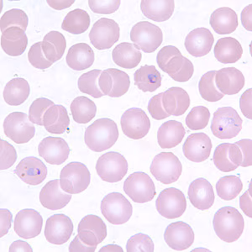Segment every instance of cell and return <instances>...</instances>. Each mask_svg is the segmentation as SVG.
Returning <instances> with one entry per match:
<instances>
[{"label": "cell", "instance_id": "obj_11", "mask_svg": "<svg viewBox=\"0 0 252 252\" xmlns=\"http://www.w3.org/2000/svg\"><path fill=\"white\" fill-rule=\"evenodd\" d=\"M156 207L158 213L164 218L178 219L186 211V197L179 189L168 188L160 192Z\"/></svg>", "mask_w": 252, "mask_h": 252}, {"label": "cell", "instance_id": "obj_55", "mask_svg": "<svg viewBox=\"0 0 252 252\" xmlns=\"http://www.w3.org/2000/svg\"><path fill=\"white\" fill-rule=\"evenodd\" d=\"M12 214L9 209H0V236L3 237L11 228Z\"/></svg>", "mask_w": 252, "mask_h": 252}, {"label": "cell", "instance_id": "obj_44", "mask_svg": "<svg viewBox=\"0 0 252 252\" xmlns=\"http://www.w3.org/2000/svg\"><path fill=\"white\" fill-rule=\"evenodd\" d=\"M29 19L26 12L19 9H12L5 12L0 20V30L3 33L11 27H19L26 32Z\"/></svg>", "mask_w": 252, "mask_h": 252}, {"label": "cell", "instance_id": "obj_49", "mask_svg": "<svg viewBox=\"0 0 252 252\" xmlns=\"http://www.w3.org/2000/svg\"><path fill=\"white\" fill-rule=\"evenodd\" d=\"M28 59L32 66L37 69L49 68L53 63L46 59L43 51H42V41L36 42L30 49L28 52Z\"/></svg>", "mask_w": 252, "mask_h": 252}, {"label": "cell", "instance_id": "obj_33", "mask_svg": "<svg viewBox=\"0 0 252 252\" xmlns=\"http://www.w3.org/2000/svg\"><path fill=\"white\" fill-rule=\"evenodd\" d=\"M209 23L217 34H230L237 29V14L230 8H220L213 12Z\"/></svg>", "mask_w": 252, "mask_h": 252}, {"label": "cell", "instance_id": "obj_1", "mask_svg": "<svg viewBox=\"0 0 252 252\" xmlns=\"http://www.w3.org/2000/svg\"><path fill=\"white\" fill-rule=\"evenodd\" d=\"M213 226L215 234L221 241L232 243L238 241L243 233V216L234 207L226 206L215 213Z\"/></svg>", "mask_w": 252, "mask_h": 252}, {"label": "cell", "instance_id": "obj_27", "mask_svg": "<svg viewBox=\"0 0 252 252\" xmlns=\"http://www.w3.org/2000/svg\"><path fill=\"white\" fill-rule=\"evenodd\" d=\"M28 38L26 32L19 27H11L3 32L1 35V47L6 54L19 57L26 52Z\"/></svg>", "mask_w": 252, "mask_h": 252}, {"label": "cell", "instance_id": "obj_45", "mask_svg": "<svg viewBox=\"0 0 252 252\" xmlns=\"http://www.w3.org/2000/svg\"><path fill=\"white\" fill-rule=\"evenodd\" d=\"M210 112L207 107L196 106L187 115L186 125L192 130L203 129L208 126Z\"/></svg>", "mask_w": 252, "mask_h": 252}, {"label": "cell", "instance_id": "obj_5", "mask_svg": "<svg viewBox=\"0 0 252 252\" xmlns=\"http://www.w3.org/2000/svg\"><path fill=\"white\" fill-rule=\"evenodd\" d=\"M101 212L109 223L123 224L131 218L133 207L121 192H111L101 202Z\"/></svg>", "mask_w": 252, "mask_h": 252}, {"label": "cell", "instance_id": "obj_25", "mask_svg": "<svg viewBox=\"0 0 252 252\" xmlns=\"http://www.w3.org/2000/svg\"><path fill=\"white\" fill-rule=\"evenodd\" d=\"M189 198L196 209L207 210L215 203V192L212 185L205 178L196 179L189 185Z\"/></svg>", "mask_w": 252, "mask_h": 252}, {"label": "cell", "instance_id": "obj_43", "mask_svg": "<svg viewBox=\"0 0 252 252\" xmlns=\"http://www.w3.org/2000/svg\"><path fill=\"white\" fill-rule=\"evenodd\" d=\"M215 73L216 71L214 70L203 75L198 84L201 97L208 102H218L224 96L216 88Z\"/></svg>", "mask_w": 252, "mask_h": 252}, {"label": "cell", "instance_id": "obj_18", "mask_svg": "<svg viewBox=\"0 0 252 252\" xmlns=\"http://www.w3.org/2000/svg\"><path fill=\"white\" fill-rule=\"evenodd\" d=\"M164 239L167 246L175 251H184L191 247L194 241V232L189 224L178 221L166 227Z\"/></svg>", "mask_w": 252, "mask_h": 252}, {"label": "cell", "instance_id": "obj_2", "mask_svg": "<svg viewBox=\"0 0 252 252\" xmlns=\"http://www.w3.org/2000/svg\"><path fill=\"white\" fill-rule=\"evenodd\" d=\"M119 138V129L115 121L103 118L94 121L86 129L84 141L93 152H102L111 148Z\"/></svg>", "mask_w": 252, "mask_h": 252}, {"label": "cell", "instance_id": "obj_24", "mask_svg": "<svg viewBox=\"0 0 252 252\" xmlns=\"http://www.w3.org/2000/svg\"><path fill=\"white\" fill-rule=\"evenodd\" d=\"M215 85L223 95L236 94L245 86V78L239 69L225 67L216 71Z\"/></svg>", "mask_w": 252, "mask_h": 252}, {"label": "cell", "instance_id": "obj_47", "mask_svg": "<svg viewBox=\"0 0 252 252\" xmlns=\"http://www.w3.org/2000/svg\"><path fill=\"white\" fill-rule=\"evenodd\" d=\"M54 103L46 97H40L32 103L29 109V119L32 123L43 126V116L50 107Z\"/></svg>", "mask_w": 252, "mask_h": 252}, {"label": "cell", "instance_id": "obj_39", "mask_svg": "<svg viewBox=\"0 0 252 252\" xmlns=\"http://www.w3.org/2000/svg\"><path fill=\"white\" fill-rule=\"evenodd\" d=\"M71 111L75 122L87 124L92 121L97 113V106L89 97L79 96L71 103Z\"/></svg>", "mask_w": 252, "mask_h": 252}, {"label": "cell", "instance_id": "obj_7", "mask_svg": "<svg viewBox=\"0 0 252 252\" xmlns=\"http://www.w3.org/2000/svg\"><path fill=\"white\" fill-rule=\"evenodd\" d=\"M130 40L138 50L152 53L162 43L163 34L158 26L148 21H141L133 26Z\"/></svg>", "mask_w": 252, "mask_h": 252}, {"label": "cell", "instance_id": "obj_46", "mask_svg": "<svg viewBox=\"0 0 252 252\" xmlns=\"http://www.w3.org/2000/svg\"><path fill=\"white\" fill-rule=\"evenodd\" d=\"M229 143H222L215 149L213 160L215 166L223 172H233L238 166L233 163L229 156Z\"/></svg>", "mask_w": 252, "mask_h": 252}, {"label": "cell", "instance_id": "obj_35", "mask_svg": "<svg viewBox=\"0 0 252 252\" xmlns=\"http://www.w3.org/2000/svg\"><path fill=\"white\" fill-rule=\"evenodd\" d=\"M112 58L114 63L122 68L132 69L140 64L142 54L135 45L123 42L113 50Z\"/></svg>", "mask_w": 252, "mask_h": 252}, {"label": "cell", "instance_id": "obj_51", "mask_svg": "<svg viewBox=\"0 0 252 252\" xmlns=\"http://www.w3.org/2000/svg\"><path fill=\"white\" fill-rule=\"evenodd\" d=\"M89 5L90 9L94 13L101 14V15H110L117 11L120 6L121 1L119 0H90L89 1Z\"/></svg>", "mask_w": 252, "mask_h": 252}, {"label": "cell", "instance_id": "obj_61", "mask_svg": "<svg viewBox=\"0 0 252 252\" xmlns=\"http://www.w3.org/2000/svg\"><path fill=\"white\" fill-rule=\"evenodd\" d=\"M100 252H123V249L121 247H119L117 245H108L106 247H103L102 249L99 251Z\"/></svg>", "mask_w": 252, "mask_h": 252}, {"label": "cell", "instance_id": "obj_16", "mask_svg": "<svg viewBox=\"0 0 252 252\" xmlns=\"http://www.w3.org/2000/svg\"><path fill=\"white\" fill-rule=\"evenodd\" d=\"M73 232V223L68 216L63 214L52 215L46 220L45 237L54 245L67 242Z\"/></svg>", "mask_w": 252, "mask_h": 252}, {"label": "cell", "instance_id": "obj_34", "mask_svg": "<svg viewBox=\"0 0 252 252\" xmlns=\"http://www.w3.org/2000/svg\"><path fill=\"white\" fill-rule=\"evenodd\" d=\"M215 57L223 64L235 63L241 59L243 48L241 43L233 37L221 38L217 41L214 49Z\"/></svg>", "mask_w": 252, "mask_h": 252}, {"label": "cell", "instance_id": "obj_22", "mask_svg": "<svg viewBox=\"0 0 252 252\" xmlns=\"http://www.w3.org/2000/svg\"><path fill=\"white\" fill-rule=\"evenodd\" d=\"M215 38L209 29L201 27L190 32L185 39V47L189 54L194 58H201L209 54Z\"/></svg>", "mask_w": 252, "mask_h": 252}, {"label": "cell", "instance_id": "obj_21", "mask_svg": "<svg viewBox=\"0 0 252 252\" xmlns=\"http://www.w3.org/2000/svg\"><path fill=\"white\" fill-rule=\"evenodd\" d=\"M15 174L24 183L36 186L43 183L47 176V167L42 160L34 157H28L21 160L15 168Z\"/></svg>", "mask_w": 252, "mask_h": 252}, {"label": "cell", "instance_id": "obj_38", "mask_svg": "<svg viewBox=\"0 0 252 252\" xmlns=\"http://www.w3.org/2000/svg\"><path fill=\"white\" fill-rule=\"evenodd\" d=\"M66 39L60 32H49L42 40L44 55L46 59L52 63L62 59L66 51Z\"/></svg>", "mask_w": 252, "mask_h": 252}, {"label": "cell", "instance_id": "obj_4", "mask_svg": "<svg viewBox=\"0 0 252 252\" xmlns=\"http://www.w3.org/2000/svg\"><path fill=\"white\" fill-rule=\"evenodd\" d=\"M90 181L91 174L86 165L78 161L70 162L61 172V188L70 194H78L85 191Z\"/></svg>", "mask_w": 252, "mask_h": 252}, {"label": "cell", "instance_id": "obj_17", "mask_svg": "<svg viewBox=\"0 0 252 252\" xmlns=\"http://www.w3.org/2000/svg\"><path fill=\"white\" fill-rule=\"evenodd\" d=\"M43 219L40 213L32 209L20 210L16 215L14 229L20 237L26 240L36 237L41 232Z\"/></svg>", "mask_w": 252, "mask_h": 252}, {"label": "cell", "instance_id": "obj_10", "mask_svg": "<svg viewBox=\"0 0 252 252\" xmlns=\"http://www.w3.org/2000/svg\"><path fill=\"white\" fill-rule=\"evenodd\" d=\"M124 191L137 204L152 201L156 195L155 184L145 172H134L124 183Z\"/></svg>", "mask_w": 252, "mask_h": 252}, {"label": "cell", "instance_id": "obj_30", "mask_svg": "<svg viewBox=\"0 0 252 252\" xmlns=\"http://www.w3.org/2000/svg\"><path fill=\"white\" fill-rule=\"evenodd\" d=\"M186 134L183 124L177 121H166L160 126L158 141L162 149H171L178 146Z\"/></svg>", "mask_w": 252, "mask_h": 252}, {"label": "cell", "instance_id": "obj_36", "mask_svg": "<svg viewBox=\"0 0 252 252\" xmlns=\"http://www.w3.org/2000/svg\"><path fill=\"white\" fill-rule=\"evenodd\" d=\"M31 93L28 82L24 78H14L6 84L3 90V98L11 106H19L25 103Z\"/></svg>", "mask_w": 252, "mask_h": 252}, {"label": "cell", "instance_id": "obj_6", "mask_svg": "<svg viewBox=\"0 0 252 252\" xmlns=\"http://www.w3.org/2000/svg\"><path fill=\"white\" fill-rule=\"evenodd\" d=\"M150 170L153 177L161 184H171L179 179L183 166L173 153L161 152L154 158Z\"/></svg>", "mask_w": 252, "mask_h": 252}, {"label": "cell", "instance_id": "obj_15", "mask_svg": "<svg viewBox=\"0 0 252 252\" xmlns=\"http://www.w3.org/2000/svg\"><path fill=\"white\" fill-rule=\"evenodd\" d=\"M81 241L90 247H97L107 236V226L97 215H89L82 219L78 228Z\"/></svg>", "mask_w": 252, "mask_h": 252}, {"label": "cell", "instance_id": "obj_59", "mask_svg": "<svg viewBox=\"0 0 252 252\" xmlns=\"http://www.w3.org/2000/svg\"><path fill=\"white\" fill-rule=\"evenodd\" d=\"M9 252H32V249L29 244L23 241H16L12 244L10 247H9Z\"/></svg>", "mask_w": 252, "mask_h": 252}, {"label": "cell", "instance_id": "obj_53", "mask_svg": "<svg viewBox=\"0 0 252 252\" xmlns=\"http://www.w3.org/2000/svg\"><path fill=\"white\" fill-rule=\"evenodd\" d=\"M240 149L243 161L241 166L247 167L252 165V141L250 139H244L236 142Z\"/></svg>", "mask_w": 252, "mask_h": 252}, {"label": "cell", "instance_id": "obj_50", "mask_svg": "<svg viewBox=\"0 0 252 252\" xmlns=\"http://www.w3.org/2000/svg\"><path fill=\"white\" fill-rule=\"evenodd\" d=\"M17 160L15 147L8 141L0 140V169H9Z\"/></svg>", "mask_w": 252, "mask_h": 252}, {"label": "cell", "instance_id": "obj_37", "mask_svg": "<svg viewBox=\"0 0 252 252\" xmlns=\"http://www.w3.org/2000/svg\"><path fill=\"white\" fill-rule=\"evenodd\" d=\"M135 86L143 92H155L161 85V76L155 66H142L134 74Z\"/></svg>", "mask_w": 252, "mask_h": 252}, {"label": "cell", "instance_id": "obj_56", "mask_svg": "<svg viewBox=\"0 0 252 252\" xmlns=\"http://www.w3.org/2000/svg\"><path fill=\"white\" fill-rule=\"evenodd\" d=\"M97 247H90L81 241L78 235L74 238L69 246L70 252H94Z\"/></svg>", "mask_w": 252, "mask_h": 252}, {"label": "cell", "instance_id": "obj_32", "mask_svg": "<svg viewBox=\"0 0 252 252\" xmlns=\"http://www.w3.org/2000/svg\"><path fill=\"white\" fill-rule=\"evenodd\" d=\"M70 125L66 108L63 105L50 107L43 116V126L51 134H63Z\"/></svg>", "mask_w": 252, "mask_h": 252}, {"label": "cell", "instance_id": "obj_54", "mask_svg": "<svg viewBox=\"0 0 252 252\" xmlns=\"http://www.w3.org/2000/svg\"><path fill=\"white\" fill-rule=\"evenodd\" d=\"M252 89H249L241 95V100H240L241 112L243 113L244 116L249 120L252 119Z\"/></svg>", "mask_w": 252, "mask_h": 252}, {"label": "cell", "instance_id": "obj_31", "mask_svg": "<svg viewBox=\"0 0 252 252\" xmlns=\"http://www.w3.org/2000/svg\"><path fill=\"white\" fill-rule=\"evenodd\" d=\"M175 2L172 0H143L141 9L143 15L156 22H164L172 17Z\"/></svg>", "mask_w": 252, "mask_h": 252}, {"label": "cell", "instance_id": "obj_40", "mask_svg": "<svg viewBox=\"0 0 252 252\" xmlns=\"http://www.w3.org/2000/svg\"><path fill=\"white\" fill-rule=\"evenodd\" d=\"M90 26V16L88 12L76 9L69 12L63 20L62 29L71 34H80L86 32Z\"/></svg>", "mask_w": 252, "mask_h": 252}, {"label": "cell", "instance_id": "obj_20", "mask_svg": "<svg viewBox=\"0 0 252 252\" xmlns=\"http://www.w3.org/2000/svg\"><path fill=\"white\" fill-rule=\"evenodd\" d=\"M212 141L205 133H194L187 138L183 152L188 160L193 162H203L210 156Z\"/></svg>", "mask_w": 252, "mask_h": 252}, {"label": "cell", "instance_id": "obj_9", "mask_svg": "<svg viewBox=\"0 0 252 252\" xmlns=\"http://www.w3.org/2000/svg\"><path fill=\"white\" fill-rule=\"evenodd\" d=\"M3 130L6 136L16 144L29 142L35 133V128L29 116L22 112L9 114L3 122Z\"/></svg>", "mask_w": 252, "mask_h": 252}, {"label": "cell", "instance_id": "obj_57", "mask_svg": "<svg viewBox=\"0 0 252 252\" xmlns=\"http://www.w3.org/2000/svg\"><path fill=\"white\" fill-rule=\"evenodd\" d=\"M251 192H252V188H250L249 191L245 192L241 196V199H240L241 209L249 218L252 217V194H251Z\"/></svg>", "mask_w": 252, "mask_h": 252}, {"label": "cell", "instance_id": "obj_8", "mask_svg": "<svg viewBox=\"0 0 252 252\" xmlns=\"http://www.w3.org/2000/svg\"><path fill=\"white\" fill-rule=\"evenodd\" d=\"M96 171L102 180L112 184L118 183L128 172V162L121 153L107 152L97 160Z\"/></svg>", "mask_w": 252, "mask_h": 252}, {"label": "cell", "instance_id": "obj_28", "mask_svg": "<svg viewBox=\"0 0 252 252\" xmlns=\"http://www.w3.org/2000/svg\"><path fill=\"white\" fill-rule=\"evenodd\" d=\"M161 70L176 82L184 83L192 78L194 66L192 62L184 57L179 51L167 61Z\"/></svg>", "mask_w": 252, "mask_h": 252}, {"label": "cell", "instance_id": "obj_3", "mask_svg": "<svg viewBox=\"0 0 252 252\" xmlns=\"http://www.w3.org/2000/svg\"><path fill=\"white\" fill-rule=\"evenodd\" d=\"M243 121L237 111L231 107H222L214 114L211 122L213 135L220 140L237 136L242 129Z\"/></svg>", "mask_w": 252, "mask_h": 252}, {"label": "cell", "instance_id": "obj_29", "mask_svg": "<svg viewBox=\"0 0 252 252\" xmlns=\"http://www.w3.org/2000/svg\"><path fill=\"white\" fill-rule=\"evenodd\" d=\"M94 58V52L91 46L86 43L75 44L67 52L66 64L72 70L83 71L93 66Z\"/></svg>", "mask_w": 252, "mask_h": 252}, {"label": "cell", "instance_id": "obj_14", "mask_svg": "<svg viewBox=\"0 0 252 252\" xmlns=\"http://www.w3.org/2000/svg\"><path fill=\"white\" fill-rule=\"evenodd\" d=\"M98 85L103 94L120 97L128 92L130 86L129 75L119 69L109 68L102 71Z\"/></svg>", "mask_w": 252, "mask_h": 252}, {"label": "cell", "instance_id": "obj_58", "mask_svg": "<svg viewBox=\"0 0 252 252\" xmlns=\"http://www.w3.org/2000/svg\"><path fill=\"white\" fill-rule=\"evenodd\" d=\"M252 4H249L243 9V11L241 12V22H242L245 29H247L249 32L252 31Z\"/></svg>", "mask_w": 252, "mask_h": 252}, {"label": "cell", "instance_id": "obj_41", "mask_svg": "<svg viewBox=\"0 0 252 252\" xmlns=\"http://www.w3.org/2000/svg\"><path fill=\"white\" fill-rule=\"evenodd\" d=\"M243 189V184L237 176H225L216 184V191L219 197L225 201L235 199Z\"/></svg>", "mask_w": 252, "mask_h": 252}, {"label": "cell", "instance_id": "obj_12", "mask_svg": "<svg viewBox=\"0 0 252 252\" xmlns=\"http://www.w3.org/2000/svg\"><path fill=\"white\" fill-rule=\"evenodd\" d=\"M121 36V29L115 20L101 18L95 22L89 33L93 46L97 50L111 48Z\"/></svg>", "mask_w": 252, "mask_h": 252}, {"label": "cell", "instance_id": "obj_60", "mask_svg": "<svg viewBox=\"0 0 252 252\" xmlns=\"http://www.w3.org/2000/svg\"><path fill=\"white\" fill-rule=\"evenodd\" d=\"M74 2V0H72V1H47V3L50 4V6L53 9H63L69 8Z\"/></svg>", "mask_w": 252, "mask_h": 252}, {"label": "cell", "instance_id": "obj_19", "mask_svg": "<svg viewBox=\"0 0 252 252\" xmlns=\"http://www.w3.org/2000/svg\"><path fill=\"white\" fill-rule=\"evenodd\" d=\"M39 155L52 165L64 163L70 154V148L65 140L60 137H46L38 146Z\"/></svg>", "mask_w": 252, "mask_h": 252}, {"label": "cell", "instance_id": "obj_26", "mask_svg": "<svg viewBox=\"0 0 252 252\" xmlns=\"http://www.w3.org/2000/svg\"><path fill=\"white\" fill-rule=\"evenodd\" d=\"M162 105L168 115L180 116L190 106V97L184 89L173 87L163 93Z\"/></svg>", "mask_w": 252, "mask_h": 252}, {"label": "cell", "instance_id": "obj_13", "mask_svg": "<svg viewBox=\"0 0 252 252\" xmlns=\"http://www.w3.org/2000/svg\"><path fill=\"white\" fill-rule=\"evenodd\" d=\"M121 128L127 137L132 140H141L151 129V121L141 109L132 108L124 113L121 120Z\"/></svg>", "mask_w": 252, "mask_h": 252}, {"label": "cell", "instance_id": "obj_52", "mask_svg": "<svg viewBox=\"0 0 252 252\" xmlns=\"http://www.w3.org/2000/svg\"><path fill=\"white\" fill-rule=\"evenodd\" d=\"M162 97H163V93H160L159 94L153 96L148 103L147 108H148L150 115L157 121L164 120L170 116L164 109L162 105Z\"/></svg>", "mask_w": 252, "mask_h": 252}, {"label": "cell", "instance_id": "obj_23", "mask_svg": "<svg viewBox=\"0 0 252 252\" xmlns=\"http://www.w3.org/2000/svg\"><path fill=\"white\" fill-rule=\"evenodd\" d=\"M72 199V194L64 192L60 185V180L50 181L42 188L40 192L41 205L50 210H58L66 207Z\"/></svg>", "mask_w": 252, "mask_h": 252}, {"label": "cell", "instance_id": "obj_42", "mask_svg": "<svg viewBox=\"0 0 252 252\" xmlns=\"http://www.w3.org/2000/svg\"><path fill=\"white\" fill-rule=\"evenodd\" d=\"M101 70L94 69L90 72L83 73L78 79V89L81 92L90 95L95 98L104 96L98 85V79L100 76Z\"/></svg>", "mask_w": 252, "mask_h": 252}, {"label": "cell", "instance_id": "obj_48", "mask_svg": "<svg viewBox=\"0 0 252 252\" xmlns=\"http://www.w3.org/2000/svg\"><path fill=\"white\" fill-rule=\"evenodd\" d=\"M126 252H154V243L150 236L145 234H136L129 238L126 244Z\"/></svg>", "mask_w": 252, "mask_h": 252}]
</instances>
